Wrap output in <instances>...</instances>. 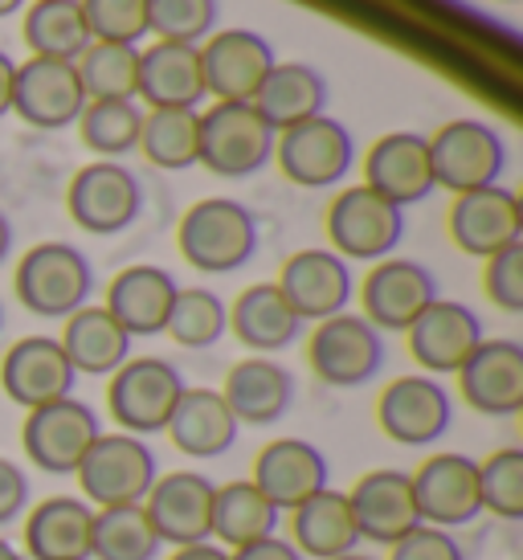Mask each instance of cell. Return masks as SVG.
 Listing matches in <instances>:
<instances>
[{
    "label": "cell",
    "mask_w": 523,
    "mask_h": 560,
    "mask_svg": "<svg viewBox=\"0 0 523 560\" xmlns=\"http://www.w3.org/2000/svg\"><path fill=\"white\" fill-rule=\"evenodd\" d=\"M458 389L483 418H515L523 409V348L515 340H483L458 369Z\"/></svg>",
    "instance_id": "obj_23"
},
{
    "label": "cell",
    "mask_w": 523,
    "mask_h": 560,
    "mask_svg": "<svg viewBox=\"0 0 523 560\" xmlns=\"http://www.w3.org/2000/svg\"><path fill=\"white\" fill-rule=\"evenodd\" d=\"M205 66H200V46H181V42H155L152 49H139V91L152 110L160 107H188L197 110L205 98Z\"/></svg>",
    "instance_id": "obj_28"
},
{
    "label": "cell",
    "mask_w": 523,
    "mask_h": 560,
    "mask_svg": "<svg viewBox=\"0 0 523 560\" xmlns=\"http://www.w3.org/2000/svg\"><path fill=\"white\" fill-rule=\"evenodd\" d=\"M164 331H168L181 348H193V352L213 348V343L230 331V307H225V299L217 295V291H209V287H181Z\"/></svg>",
    "instance_id": "obj_41"
},
{
    "label": "cell",
    "mask_w": 523,
    "mask_h": 560,
    "mask_svg": "<svg viewBox=\"0 0 523 560\" xmlns=\"http://www.w3.org/2000/svg\"><path fill=\"white\" fill-rule=\"evenodd\" d=\"M13 79H16V62L0 49V119L13 110Z\"/></svg>",
    "instance_id": "obj_49"
},
{
    "label": "cell",
    "mask_w": 523,
    "mask_h": 560,
    "mask_svg": "<svg viewBox=\"0 0 523 560\" xmlns=\"http://www.w3.org/2000/svg\"><path fill=\"white\" fill-rule=\"evenodd\" d=\"M275 160L282 176L299 188H332L339 185L356 164L352 131L332 119V115H315L307 124L278 131Z\"/></svg>",
    "instance_id": "obj_11"
},
{
    "label": "cell",
    "mask_w": 523,
    "mask_h": 560,
    "mask_svg": "<svg viewBox=\"0 0 523 560\" xmlns=\"http://www.w3.org/2000/svg\"><path fill=\"white\" fill-rule=\"evenodd\" d=\"M160 552H164V545H160L143 503L94 508L91 560H160Z\"/></svg>",
    "instance_id": "obj_37"
},
{
    "label": "cell",
    "mask_w": 523,
    "mask_h": 560,
    "mask_svg": "<svg viewBox=\"0 0 523 560\" xmlns=\"http://www.w3.org/2000/svg\"><path fill=\"white\" fill-rule=\"evenodd\" d=\"M0 327H4V307H0Z\"/></svg>",
    "instance_id": "obj_55"
},
{
    "label": "cell",
    "mask_w": 523,
    "mask_h": 560,
    "mask_svg": "<svg viewBox=\"0 0 523 560\" xmlns=\"http://www.w3.org/2000/svg\"><path fill=\"white\" fill-rule=\"evenodd\" d=\"M291 545L303 560H336L344 552H356L360 536L348 512V495L336 487H324L319 495L299 503L291 512Z\"/></svg>",
    "instance_id": "obj_33"
},
{
    "label": "cell",
    "mask_w": 523,
    "mask_h": 560,
    "mask_svg": "<svg viewBox=\"0 0 523 560\" xmlns=\"http://www.w3.org/2000/svg\"><path fill=\"white\" fill-rule=\"evenodd\" d=\"M185 262L200 275H233L258 254V221L242 201L205 197L181 218L176 230Z\"/></svg>",
    "instance_id": "obj_1"
},
{
    "label": "cell",
    "mask_w": 523,
    "mask_h": 560,
    "mask_svg": "<svg viewBox=\"0 0 523 560\" xmlns=\"http://www.w3.org/2000/svg\"><path fill=\"white\" fill-rule=\"evenodd\" d=\"M13 287L25 312L42 319H70L78 307L91 303V258L70 242H42L16 262Z\"/></svg>",
    "instance_id": "obj_2"
},
{
    "label": "cell",
    "mask_w": 523,
    "mask_h": 560,
    "mask_svg": "<svg viewBox=\"0 0 523 560\" xmlns=\"http://www.w3.org/2000/svg\"><path fill=\"white\" fill-rule=\"evenodd\" d=\"M332 467L319 446H311L307 438H275L270 446H262L254 458V487L275 503L278 512H294L299 503H307L311 495H319Z\"/></svg>",
    "instance_id": "obj_24"
},
{
    "label": "cell",
    "mask_w": 523,
    "mask_h": 560,
    "mask_svg": "<svg viewBox=\"0 0 523 560\" xmlns=\"http://www.w3.org/2000/svg\"><path fill=\"white\" fill-rule=\"evenodd\" d=\"M164 434L188 458H221V454L233 451L242 425H237L233 409L225 405L221 389H185Z\"/></svg>",
    "instance_id": "obj_30"
},
{
    "label": "cell",
    "mask_w": 523,
    "mask_h": 560,
    "mask_svg": "<svg viewBox=\"0 0 523 560\" xmlns=\"http://www.w3.org/2000/svg\"><path fill=\"white\" fill-rule=\"evenodd\" d=\"M217 0H148V33L160 42L200 46L217 30Z\"/></svg>",
    "instance_id": "obj_43"
},
{
    "label": "cell",
    "mask_w": 523,
    "mask_h": 560,
    "mask_svg": "<svg viewBox=\"0 0 523 560\" xmlns=\"http://www.w3.org/2000/svg\"><path fill=\"white\" fill-rule=\"evenodd\" d=\"M275 49L254 30H225L213 33L200 46V66H205V91L217 103H254L266 74L275 70Z\"/></svg>",
    "instance_id": "obj_17"
},
{
    "label": "cell",
    "mask_w": 523,
    "mask_h": 560,
    "mask_svg": "<svg viewBox=\"0 0 523 560\" xmlns=\"http://www.w3.org/2000/svg\"><path fill=\"white\" fill-rule=\"evenodd\" d=\"M91 42H115V46H136L148 37V0H78Z\"/></svg>",
    "instance_id": "obj_44"
},
{
    "label": "cell",
    "mask_w": 523,
    "mask_h": 560,
    "mask_svg": "<svg viewBox=\"0 0 523 560\" xmlns=\"http://www.w3.org/2000/svg\"><path fill=\"white\" fill-rule=\"evenodd\" d=\"M230 560H303L299 557V548L291 540H282V536H266L258 545H246L230 552Z\"/></svg>",
    "instance_id": "obj_48"
},
{
    "label": "cell",
    "mask_w": 523,
    "mask_h": 560,
    "mask_svg": "<svg viewBox=\"0 0 523 560\" xmlns=\"http://www.w3.org/2000/svg\"><path fill=\"white\" fill-rule=\"evenodd\" d=\"M25 512H30V475L9 458H0V528H9Z\"/></svg>",
    "instance_id": "obj_47"
},
{
    "label": "cell",
    "mask_w": 523,
    "mask_h": 560,
    "mask_svg": "<svg viewBox=\"0 0 523 560\" xmlns=\"http://www.w3.org/2000/svg\"><path fill=\"white\" fill-rule=\"evenodd\" d=\"M376 421L388 442L417 451V446H433L438 438H446L450 421H454V401L442 381L409 373L385 385L381 401H376Z\"/></svg>",
    "instance_id": "obj_12"
},
{
    "label": "cell",
    "mask_w": 523,
    "mask_h": 560,
    "mask_svg": "<svg viewBox=\"0 0 523 560\" xmlns=\"http://www.w3.org/2000/svg\"><path fill=\"white\" fill-rule=\"evenodd\" d=\"M414 503L426 528L458 532L483 515L478 463L466 454H433L414 475Z\"/></svg>",
    "instance_id": "obj_15"
},
{
    "label": "cell",
    "mask_w": 523,
    "mask_h": 560,
    "mask_svg": "<svg viewBox=\"0 0 523 560\" xmlns=\"http://www.w3.org/2000/svg\"><path fill=\"white\" fill-rule=\"evenodd\" d=\"M483 291L491 299L499 312L520 315L523 312V242L499 249L487 258V270H483Z\"/></svg>",
    "instance_id": "obj_45"
},
{
    "label": "cell",
    "mask_w": 523,
    "mask_h": 560,
    "mask_svg": "<svg viewBox=\"0 0 523 560\" xmlns=\"http://www.w3.org/2000/svg\"><path fill=\"white\" fill-rule=\"evenodd\" d=\"M327 237L332 249L348 262H381L393 258V249L405 237V209L385 201L369 185L344 188L327 209Z\"/></svg>",
    "instance_id": "obj_7"
},
{
    "label": "cell",
    "mask_w": 523,
    "mask_h": 560,
    "mask_svg": "<svg viewBox=\"0 0 523 560\" xmlns=\"http://www.w3.org/2000/svg\"><path fill=\"white\" fill-rule=\"evenodd\" d=\"M78 487L91 508H131L143 503L160 479L155 451L136 434H98L86 458L78 463Z\"/></svg>",
    "instance_id": "obj_3"
},
{
    "label": "cell",
    "mask_w": 523,
    "mask_h": 560,
    "mask_svg": "<svg viewBox=\"0 0 523 560\" xmlns=\"http://www.w3.org/2000/svg\"><path fill=\"white\" fill-rule=\"evenodd\" d=\"M388 560H466L462 552L458 536L454 532H442V528H414L405 540L388 548Z\"/></svg>",
    "instance_id": "obj_46"
},
{
    "label": "cell",
    "mask_w": 523,
    "mask_h": 560,
    "mask_svg": "<svg viewBox=\"0 0 523 560\" xmlns=\"http://www.w3.org/2000/svg\"><path fill=\"white\" fill-rule=\"evenodd\" d=\"M78 79L86 91V103H111V98H136L139 91V49L115 46V42H91L78 58Z\"/></svg>",
    "instance_id": "obj_39"
},
{
    "label": "cell",
    "mask_w": 523,
    "mask_h": 560,
    "mask_svg": "<svg viewBox=\"0 0 523 560\" xmlns=\"http://www.w3.org/2000/svg\"><path fill=\"white\" fill-rule=\"evenodd\" d=\"M275 127L254 110V103H217L200 110L197 164L225 180H246L275 160Z\"/></svg>",
    "instance_id": "obj_5"
},
{
    "label": "cell",
    "mask_w": 523,
    "mask_h": 560,
    "mask_svg": "<svg viewBox=\"0 0 523 560\" xmlns=\"http://www.w3.org/2000/svg\"><path fill=\"white\" fill-rule=\"evenodd\" d=\"M278 512L249 479L225 482L213 495V540L225 552H237L246 545H258L266 536H278Z\"/></svg>",
    "instance_id": "obj_35"
},
{
    "label": "cell",
    "mask_w": 523,
    "mask_h": 560,
    "mask_svg": "<svg viewBox=\"0 0 523 560\" xmlns=\"http://www.w3.org/2000/svg\"><path fill=\"white\" fill-rule=\"evenodd\" d=\"M307 360L315 376L332 389H360L385 369V336L364 315L339 312L315 324Z\"/></svg>",
    "instance_id": "obj_8"
},
{
    "label": "cell",
    "mask_w": 523,
    "mask_h": 560,
    "mask_svg": "<svg viewBox=\"0 0 523 560\" xmlns=\"http://www.w3.org/2000/svg\"><path fill=\"white\" fill-rule=\"evenodd\" d=\"M254 110L275 127V136L307 124L315 115H327V79L307 62H275L254 94Z\"/></svg>",
    "instance_id": "obj_32"
},
{
    "label": "cell",
    "mask_w": 523,
    "mask_h": 560,
    "mask_svg": "<svg viewBox=\"0 0 523 560\" xmlns=\"http://www.w3.org/2000/svg\"><path fill=\"white\" fill-rule=\"evenodd\" d=\"M103 434L98 413L86 401L62 397V401L25 409L21 425V446L30 454V463L46 475H74L78 463L86 458L94 438Z\"/></svg>",
    "instance_id": "obj_9"
},
{
    "label": "cell",
    "mask_w": 523,
    "mask_h": 560,
    "mask_svg": "<svg viewBox=\"0 0 523 560\" xmlns=\"http://www.w3.org/2000/svg\"><path fill=\"white\" fill-rule=\"evenodd\" d=\"M294 393L299 385H294L291 369H282L270 357H249L230 369L221 397L233 409L237 425H275L291 413Z\"/></svg>",
    "instance_id": "obj_27"
},
{
    "label": "cell",
    "mask_w": 523,
    "mask_h": 560,
    "mask_svg": "<svg viewBox=\"0 0 523 560\" xmlns=\"http://www.w3.org/2000/svg\"><path fill=\"white\" fill-rule=\"evenodd\" d=\"M58 343H62L66 360L74 364V373L86 376H111L131 360V336L115 324L107 307H91V303L66 319Z\"/></svg>",
    "instance_id": "obj_34"
},
{
    "label": "cell",
    "mask_w": 523,
    "mask_h": 560,
    "mask_svg": "<svg viewBox=\"0 0 523 560\" xmlns=\"http://www.w3.org/2000/svg\"><path fill=\"white\" fill-rule=\"evenodd\" d=\"M74 364L66 360L62 343L54 336H25L0 360V389L21 409L74 397Z\"/></svg>",
    "instance_id": "obj_20"
},
{
    "label": "cell",
    "mask_w": 523,
    "mask_h": 560,
    "mask_svg": "<svg viewBox=\"0 0 523 560\" xmlns=\"http://www.w3.org/2000/svg\"><path fill=\"white\" fill-rule=\"evenodd\" d=\"M94 508L82 495H49L25 520V560H91Z\"/></svg>",
    "instance_id": "obj_29"
},
{
    "label": "cell",
    "mask_w": 523,
    "mask_h": 560,
    "mask_svg": "<svg viewBox=\"0 0 523 560\" xmlns=\"http://www.w3.org/2000/svg\"><path fill=\"white\" fill-rule=\"evenodd\" d=\"M176 291L181 287L164 266H127L111 279L103 307L115 315V324L124 327L131 340L136 336H160L168 327Z\"/></svg>",
    "instance_id": "obj_26"
},
{
    "label": "cell",
    "mask_w": 523,
    "mask_h": 560,
    "mask_svg": "<svg viewBox=\"0 0 523 560\" xmlns=\"http://www.w3.org/2000/svg\"><path fill=\"white\" fill-rule=\"evenodd\" d=\"M364 185L381 192L397 209L426 201L433 188L430 140L417 131H388L369 148L364 156Z\"/></svg>",
    "instance_id": "obj_25"
},
{
    "label": "cell",
    "mask_w": 523,
    "mask_h": 560,
    "mask_svg": "<svg viewBox=\"0 0 523 560\" xmlns=\"http://www.w3.org/2000/svg\"><path fill=\"white\" fill-rule=\"evenodd\" d=\"M21 4H25V0H0V16H13Z\"/></svg>",
    "instance_id": "obj_53"
},
{
    "label": "cell",
    "mask_w": 523,
    "mask_h": 560,
    "mask_svg": "<svg viewBox=\"0 0 523 560\" xmlns=\"http://www.w3.org/2000/svg\"><path fill=\"white\" fill-rule=\"evenodd\" d=\"M86 107V91L78 79L74 62L58 58H30L16 66L13 79V110L37 131H62L78 124V115Z\"/></svg>",
    "instance_id": "obj_19"
},
{
    "label": "cell",
    "mask_w": 523,
    "mask_h": 560,
    "mask_svg": "<svg viewBox=\"0 0 523 560\" xmlns=\"http://www.w3.org/2000/svg\"><path fill=\"white\" fill-rule=\"evenodd\" d=\"M508 4H515V0H508Z\"/></svg>",
    "instance_id": "obj_56"
},
{
    "label": "cell",
    "mask_w": 523,
    "mask_h": 560,
    "mask_svg": "<svg viewBox=\"0 0 523 560\" xmlns=\"http://www.w3.org/2000/svg\"><path fill=\"white\" fill-rule=\"evenodd\" d=\"M213 495L217 487L200 470L160 475L143 499V512L152 520L160 545L188 548L213 540Z\"/></svg>",
    "instance_id": "obj_14"
},
{
    "label": "cell",
    "mask_w": 523,
    "mask_h": 560,
    "mask_svg": "<svg viewBox=\"0 0 523 560\" xmlns=\"http://www.w3.org/2000/svg\"><path fill=\"white\" fill-rule=\"evenodd\" d=\"M430 164L433 185L462 197L475 188L499 185L508 168V143L483 119H454L430 136Z\"/></svg>",
    "instance_id": "obj_6"
},
{
    "label": "cell",
    "mask_w": 523,
    "mask_h": 560,
    "mask_svg": "<svg viewBox=\"0 0 523 560\" xmlns=\"http://www.w3.org/2000/svg\"><path fill=\"white\" fill-rule=\"evenodd\" d=\"M336 560H376V557H369V552H360V548H356V552H344V557H336Z\"/></svg>",
    "instance_id": "obj_54"
},
{
    "label": "cell",
    "mask_w": 523,
    "mask_h": 560,
    "mask_svg": "<svg viewBox=\"0 0 523 560\" xmlns=\"http://www.w3.org/2000/svg\"><path fill=\"white\" fill-rule=\"evenodd\" d=\"M433 299H438V279L430 275V266L414 262V258H381L360 287L364 319L381 336L385 331H409V324L430 307Z\"/></svg>",
    "instance_id": "obj_18"
},
{
    "label": "cell",
    "mask_w": 523,
    "mask_h": 560,
    "mask_svg": "<svg viewBox=\"0 0 523 560\" xmlns=\"http://www.w3.org/2000/svg\"><path fill=\"white\" fill-rule=\"evenodd\" d=\"M9 249H13V225H9V218L0 213V262L9 258Z\"/></svg>",
    "instance_id": "obj_51"
},
{
    "label": "cell",
    "mask_w": 523,
    "mask_h": 560,
    "mask_svg": "<svg viewBox=\"0 0 523 560\" xmlns=\"http://www.w3.org/2000/svg\"><path fill=\"white\" fill-rule=\"evenodd\" d=\"M185 389L188 385L176 364L160 357H131L124 369L111 373L107 409L124 434H164Z\"/></svg>",
    "instance_id": "obj_4"
},
{
    "label": "cell",
    "mask_w": 523,
    "mask_h": 560,
    "mask_svg": "<svg viewBox=\"0 0 523 560\" xmlns=\"http://www.w3.org/2000/svg\"><path fill=\"white\" fill-rule=\"evenodd\" d=\"M25 46L33 58H58V62H78L91 46V30L78 0H33L25 13Z\"/></svg>",
    "instance_id": "obj_36"
},
{
    "label": "cell",
    "mask_w": 523,
    "mask_h": 560,
    "mask_svg": "<svg viewBox=\"0 0 523 560\" xmlns=\"http://www.w3.org/2000/svg\"><path fill=\"white\" fill-rule=\"evenodd\" d=\"M139 127H143V110L136 98H111V103H86L78 115V131L82 143L98 152V160H119L139 148Z\"/></svg>",
    "instance_id": "obj_40"
},
{
    "label": "cell",
    "mask_w": 523,
    "mask_h": 560,
    "mask_svg": "<svg viewBox=\"0 0 523 560\" xmlns=\"http://www.w3.org/2000/svg\"><path fill=\"white\" fill-rule=\"evenodd\" d=\"M344 495H348L356 536L369 540V545L393 548L414 528H421V515H417V503H414V475L409 470H397V467L369 470Z\"/></svg>",
    "instance_id": "obj_13"
},
{
    "label": "cell",
    "mask_w": 523,
    "mask_h": 560,
    "mask_svg": "<svg viewBox=\"0 0 523 560\" xmlns=\"http://www.w3.org/2000/svg\"><path fill=\"white\" fill-rule=\"evenodd\" d=\"M0 560H25V552H21V548H13L4 536H0Z\"/></svg>",
    "instance_id": "obj_52"
},
{
    "label": "cell",
    "mask_w": 523,
    "mask_h": 560,
    "mask_svg": "<svg viewBox=\"0 0 523 560\" xmlns=\"http://www.w3.org/2000/svg\"><path fill=\"white\" fill-rule=\"evenodd\" d=\"M450 237L462 254L470 258H491L499 249L523 242V209L520 197L503 185L475 188V192H462L454 197L450 209Z\"/></svg>",
    "instance_id": "obj_21"
},
{
    "label": "cell",
    "mask_w": 523,
    "mask_h": 560,
    "mask_svg": "<svg viewBox=\"0 0 523 560\" xmlns=\"http://www.w3.org/2000/svg\"><path fill=\"white\" fill-rule=\"evenodd\" d=\"M405 336H409V357L426 369V376L458 373L466 357L487 340L483 319L466 303H454V299H433L430 307L409 324Z\"/></svg>",
    "instance_id": "obj_22"
},
{
    "label": "cell",
    "mask_w": 523,
    "mask_h": 560,
    "mask_svg": "<svg viewBox=\"0 0 523 560\" xmlns=\"http://www.w3.org/2000/svg\"><path fill=\"white\" fill-rule=\"evenodd\" d=\"M478 499L483 512L499 515L508 524L523 520V451L520 446H503L491 458L478 463Z\"/></svg>",
    "instance_id": "obj_42"
},
{
    "label": "cell",
    "mask_w": 523,
    "mask_h": 560,
    "mask_svg": "<svg viewBox=\"0 0 523 560\" xmlns=\"http://www.w3.org/2000/svg\"><path fill=\"white\" fill-rule=\"evenodd\" d=\"M168 560H230V552L213 540H205V545H188V548H176Z\"/></svg>",
    "instance_id": "obj_50"
},
{
    "label": "cell",
    "mask_w": 523,
    "mask_h": 560,
    "mask_svg": "<svg viewBox=\"0 0 523 560\" xmlns=\"http://www.w3.org/2000/svg\"><path fill=\"white\" fill-rule=\"evenodd\" d=\"M139 152L164 172L193 168L200 156V110H188V107L148 110L143 127H139Z\"/></svg>",
    "instance_id": "obj_38"
},
{
    "label": "cell",
    "mask_w": 523,
    "mask_h": 560,
    "mask_svg": "<svg viewBox=\"0 0 523 560\" xmlns=\"http://www.w3.org/2000/svg\"><path fill=\"white\" fill-rule=\"evenodd\" d=\"M66 209L78 230H86V234H124L136 225L139 209H143V188H139L136 172L124 168L119 160H94L74 172Z\"/></svg>",
    "instance_id": "obj_10"
},
{
    "label": "cell",
    "mask_w": 523,
    "mask_h": 560,
    "mask_svg": "<svg viewBox=\"0 0 523 560\" xmlns=\"http://www.w3.org/2000/svg\"><path fill=\"white\" fill-rule=\"evenodd\" d=\"M230 331L246 343L254 357H270L291 348L303 336V319L291 312V303L282 299L275 282H254L230 307Z\"/></svg>",
    "instance_id": "obj_31"
},
{
    "label": "cell",
    "mask_w": 523,
    "mask_h": 560,
    "mask_svg": "<svg viewBox=\"0 0 523 560\" xmlns=\"http://www.w3.org/2000/svg\"><path fill=\"white\" fill-rule=\"evenodd\" d=\"M275 287L303 324H324L332 315L348 312L356 279L352 266L336 249H299L294 258H287Z\"/></svg>",
    "instance_id": "obj_16"
}]
</instances>
